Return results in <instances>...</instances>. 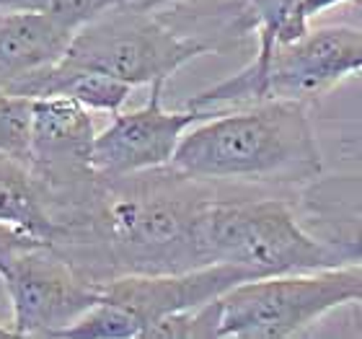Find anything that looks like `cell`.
I'll use <instances>...</instances> for the list:
<instances>
[{"mask_svg":"<svg viewBox=\"0 0 362 339\" xmlns=\"http://www.w3.org/2000/svg\"><path fill=\"white\" fill-rule=\"evenodd\" d=\"M223 187L174 163L101 176L88 202L54 226L49 246L96 285L204 267L202 220Z\"/></svg>","mask_w":362,"mask_h":339,"instance_id":"obj_1","label":"cell"},{"mask_svg":"<svg viewBox=\"0 0 362 339\" xmlns=\"http://www.w3.org/2000/svg\"><path fill=\"white\" fill-rule=\"evenodd\" d=\"M174 166L228 187L298 189L324 173L308 104L267 98L218 109L187 130Z\"/></svg>","mask_w":362,"mask_h":339,"instance_id":"obj_2","label":"cell"},{"mask_svg":"<svg viewBox=\"0 0 362 339\" xmlns=\"http://www.w3.org/2000/svg\"><path fill=\"white\" fill-rule=\"evenodd\" d=\"M207 264H235L254 277L339 267L303 226L290 195L223 187L202 220Z\"/></svg>","mask_w":362,"mask_h":339,"instance_id":"obj_3","label":"cell"},{"mask_svg":"<svg viewBox=\"0 0 362 339\" xmlns=\"http://www.w3.org/2000/svg\"><path fill=\"white\" fill-rule=\"evenodd\" d=\"M355 76H362V29L339 23L310 26L293 42L257 47L238 73L194 93L187 106L218 112L267 98L310 104Z\"/></svg>","mask_w":362,"mask_h":339,"instance_id":"obj_4","label":"cell"},{"mask_svg":"<svg viewBox=\"0 0 362 339\" xmlns=\"http://www.w3.org/2000/svg\"><path fill=\"white\" fill-rule=\"evenodd\" d=\"M210 52V45L184 34L163 11L117 0L76 31L62 62L106 73L137 88L168 84L176 70Z\"/></svg>","mask_w":362,"mask_h":339,"instance_id":"obj_5","label":"cell"},{"mask_svg":"<svg viewBox=\"0 0 362 339\" xmlns=\"http://www.w3.org/2000/svg\"><path fill=\"white\" fill-rule=\"evenodd\" d=\"M355 301H362V267L246 280L220 295V339L303 337Z\"/></svg>","mask_w":362,"mask_h":339,"instance_id":"obj_6","label":"cell"},{"mask_svg":"<svg viewBox=\"0 0 362 339\" xmlns=\"http://www.w3.org/2000/svg\"><path fill=\"white\" fill-rule=\"evenodd\" d=\"M96 135L90 109L83 104L68 96L34 98L29 173L52 226L83 207L96 192L101 179L93 166Z\"/></svg>","mask_w":362,"mask_h":339,"instance_id":"obj_7","label":"cell"},{"mask_svg":"<svg viewBox=\"0 0 362 339\" xmlns=\"http://www.w3.org/2000/svg\"><path fill=\"white\" fill-rule=\"evenodd\" d=\"M3 285L13 309L16 337H60L101 298V285L49 243L23 251Z\"/></svg>","mask_w":362,"mask_h":339,"instance_id":"obj_8","label":"cell"},{"mask_svg":"<svg viewBox=\"0 0 362 339\" xmlns=\"http://www.w3.org/2000/svg\"><path fill=\"white\" fill-rule=\"evenodd\" d=\"M163 88L166 81L151 84V93L143 106L132 112H117L109 127L96 135L93 166L101 176L171 166L187 130L212 114L192 106L181 112H168L163 106Z\"/></svg>","mask_w":362,"mask_h":339,"instance_id":"obj_9","label":"cell"},{"mask_svg":"<svg viewBox=\"0 0 362 339\" xmlns=\"http://www.w3.org/2000/svg\"><path fill=\"white\" fill-rule=\"evenodd\" d=\"M246 280H254V275L235 264H204L184 272L122 275L101 285V298L127 309L143 324L145 334L163 316L199 309Z\"/></svg>","mask_w":362,"mask_h":339,"instance_id":"obj_10","label":"cell"},{"mask_svg":"<svg viewBox=\"0 0 362 339\" xmlns=\"http://www.w3.org/2000/svg\"><path fill=\"white\" fill-rule=\"evenodd\" d=\"M293 205L334 262L362 267V173H321L295 189Z\"/></svg>","mask_w":362,"mask_h":339,"instance_id":"obj_11","label":"cell"},{"mask_svg":"<svg viewBox=\"0 0 362 339\" xmlns=\"http://www.w3.org/2000/svg\"><path fill=\"white\" fill-rule=\"evenodd\" d=\"M76 31L52 16L0 8V88L18 93L31 78L54 68Z\"/></svg>","mask_w":362,"mask_h":339,"instance_id":"obj_12","label":"cell"},{"mask_svg":"<svg viewBox=\"0 0 362 339\" xmlns=\"http://www.w3.org/2000/svg\"><path fill=\"white\" fill-rule=\"evenodd\" d=\"M129 93H132V86L119 81V78L96 73V70L76 68V65H68L62 60L54 68L39 73L37 78H31L29 84H23L18 88V96H68L73 101H78V104H83L90 112L106 114L122 112Z\"/></svg>","mask_w":362,"mask_h":339,"instance_id":"obj_13","label":"cell"},{"mask_svg":"<svg viewBox=\"0 0 362 339\" xmlns=\"http://www.w3.org/2000/svg\"><path fill=\"white\" fill-rule=\"evenodd\" d=\"M0 223L16 226L42 241H52L54 226L47 215L39 187L26 166L0 153Z\"/></svg>","mask_w":362,"mask_h":339,"instance_id":"obj_14","label":"cell"},{"mask_svg":"<svg viewBox=\"0 0 362 339\" xmlns=\"http://www.w3.org/2000/svg\"><path fill=\"white\" fill-rule=\"evenodd\" d=\"M60 337L76 339H143V324L127 309L98 298L90 311H86L76 324H70Z\"/></svg>","mask_w":362,"mask_h":339,"instance_id":"obj_15","label":"cell"},{"mask_svg":"<svg viewBox=\"0 0 362 339\" xmlns=\"http://www.w3.org/2000/svg\"><path fill=\"white\" fill-rule=\"evenodd\" d=\"M220 321H223V303L215 298L199 309L163 316L145 329L143 339H220Z\"/></svg>","mask_w":362,"mask_h":339,"instance_id":"obj_16","label":"cell"},{"mask_svg":"<svg viewBox=\"0 0 362 339\" xmlns=\"http://www.w3.org/2000/svg\"><path fill=\"white\" fill-rule=\"evenodd\" d=\"M117 0H0V8L45 13L57 21H65L73 29H81L83 23L96 18L101 11H106Z\"/></svg>","mask_w":362,"mask_h":339,"instance_id":"obj_17","label":"cell"},{"mask_svg":"<svg viewBox=\"0 0 362 339\" xmlns=\"http://www.w3.org/2000/svg\"><path fill=\"white\" fill-rule=\"evenodd\" d=\"M298 0H241L246 21H249L259 50H267L277 42L287 16L293 13Z\"/></svg>","mask_w":362,"mask_h":339,"instance_id":"obj_18","label":"cell"},{"mask_svg":"<svg viewBox=\"0 0 362 339\" xmlns=\"http://www.w3.org/2000/svg\"><path fill=\"white\" fill-rule=\"evenodd\" d=\"M347 3H355V0H298L293 13L287 16L285 26H282L274 45L298 39L300 34H305L313 26V18H318L321 13H329V11H334V8L339 6H347Z\"/></svg>","mask_w":362,"mask_h":339,"instance_id":"obj_19","label":"cell"},{"mask_svg":"<svg viewBox=\"0 0 362 339\" xmlns=\"http://www.w3.org/2000/svg\"><path fill=\"white\" fill-rule=\"evenodd\" d=\"M39 243H47V241L26 234V231H21V228L0 223V280L11 272L13 262L23 254V251L34 249V246H39Z\"/></svg>","mask_w":362,"mask_h":339,"instance_id":"obj_20","label":"cell"},{"mask_svg":"<svg viewBox=\"0 0 362 339\" xmlns=\"http://www.w3.org/2000/svg\"><path fill=\"white\" fill-rule=\"evenodd\" d=\"M6 337H16V332H13V326L11 324H0V339H6Z\"/></svg>","mask_w":362,"mask_h":339,"instance_id":"obj_21","label":"cell"}]
</instances>
